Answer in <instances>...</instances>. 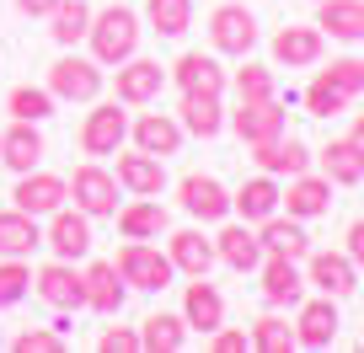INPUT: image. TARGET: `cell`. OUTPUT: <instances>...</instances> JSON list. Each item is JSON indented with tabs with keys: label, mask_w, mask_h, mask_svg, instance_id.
I'll use <instances>...</instances> for the list:
<instances>
[{
	"label": "cell",
	"mask_w": 364,
	"mask_h": 353,
	"mask_svg": "<svg viewBox=\"0 0 364 353\" xmlns=\"http://www.w3.org/2000/svg\"><path fill=\"white\" fill-rule=\"evenodd\" d=\"M86 43H91V59L102 70H118L129 54H139V11H129V6H102V11H91Z\"/></svg>",
	"instance_id": "obj_1"
},
{
	"label": "cell",
	"mask_w": 364,
	"mask_h": 353,
	"mask_svg": "<svg viewBox=\"0 0 364 353\" xmlns=\"http://www.w3.org/2000/svg\"><path fill=\"white\" fill-rule=\"evenodd\" d=\"M209 48L225 59H247L257 48V16L247 11V0H220L209 11Z\"/></svg>",
	"instance_id": "obj_2"
},
{
	"label": "cell",
	"mask_w": 364,
	"mask_h": 353,
	"mask_svg": "<svg viewBox=\"0 0 364 353\" xmlns=\"http://www.w3.org/2000/svg\"><path fill=\"white\" fill-rule=\"evenodd\" d=\"M70 183V198H75V209L86 219H113L118 214V177L107 166H97V161H86V166H75L65 177Z\"/></svg>",
	"instance_id": "obj_3"
},
{
	"label": "cell",
	"mask_w": 364,
	"mask_h": 353,
	"mask_svg": "<svg viewBox=\"0 0 364 353\" xmlns=\"http://www.w3.org/2000/svg\"><path fill=\"white\" fill-rule=\"evenodd\" d=\"M48 92H54V102H97V92H102V65L86 54H59L54 65H48Z\"/></svg>",
	"instance_id": "obj_4"
},
{
	"label": "cell",
	"mask_w": 364,
	"mask_h": 353,
	"mask_svg": "<svg viewBox=\"0 0 364 353\" xmlns=\"http://www.w3.org/2000/svg\"><path fill=\"white\" fill-rule=\"evenodd\" d=\"M118 278H124L129 289H166L171 278H177V268H171V257L161 246H150V241H129L124 251H118Z\"/></svg>",
	"instance_id": "obj_5"
},
{
	"label": "cell",
	"mask_w": 364,
	"mask_h": 353,
	"mask_svg": "<svg viewBox=\"0 0 364 353\" xmlns=\"http://www.w3.org/2000/svg\"><path fill=\"white\" fill-rule=\"evenodd\" d=\"M59 204H70V183L59 177V171L33 166V171H22V177H16L11 209H22V214H33V219H48Z\"/></svg>",
	"instance_id": "obj_6"
},
{
	"label": "cell",
	"mask_w": 364,
	"mask_h": 353,
	"mask_svg": "<svg viewBox=\"0 0 364 353\" xmlns=\"http://www.w3.org/2000/svg\"><path fill=\"white\" fill-rule=\"evenodd\" d=\"M166 80L177 86V92L225 97V86H230V70L220 65V54H204V48H188V54H177V65L166 70Z\"/></svg>",
	"instance_id": "obj_7"
},
{
	"label": "cell",
	"mask_w": 364,
	"mask_h": 353,
	"mask_svg": "<svg viewBox=\"0 0 364 353\" xmlns=\"http://www.w3.org/2000/svg\"><path fill=\"white\" fill-rule=\"evenodd\" d=\"M124 139H129V113H124V102H97L86 113V124H80V150L86 156H118L124 150Z\"/></svg>",
	"instance_id": "obj_8"
},
{
	"label": "cell",
	"mask_w": 364,
	"mask_h": 353,
	"mask_svg": "<svg viewBox=\"0 0 364 353\" xmlns=\"http://www.w3.org/2000/svg\"><path fill=\"white\" fill-rule=\"evenodd\" d=\"M161 86H166V65L161 59H139V54H129L113 75V92L124 107H150L161 97Z\"/></svg>",
	"instance_id": "obj_9"
},
{
	"label": "cell",
	"mask_w": 364,
	"mask_h": 353,
	"mask_svg": "<svg viewBox=\"0 0 364 353\" xmlns=\"http://www.w3.org/2000/svg\"><path fill=\"white\" fill-rule=\"evenodd\" d=\"M306 284L316 295L348 300L359 289V268L348 262V251H306Z\"/></svg>",
	"instance_id": "obj_10"
},
{
	"label": "cell",
	"mask_w": 364,
	"mask_h": 353,
	"mask_svg": "<svg viewBox=\"0 0 364 353\" xmlns=\"http://www.w3.org/2000/svg\"><path fill=\"white\" fill-rule=\"evenodd\" d=\"M43 246L54 251V257H65V262H80V257H86V251H91V219L80 214V209L59 204L54 214H48Z\"/></svg>",
	"instance_id": "obj_11"
},
{
	"label": "cell",
	"mask_w": 364,
	"mask_h": 353,
	"mask_svg": "<svg viewBox=\"0 0 364 353\" xmlns=\"http://www.w3.org/2000/svg\"><path fill=\"white\" fill-rule=\"evenodd\" d=\"M124 295H129V284L118 278L113 262H86V268H80V305L86 310L118 316V310H124Z\"/></svg>",
	"instance_id": "obj_12"
},
{
	"label": "cell",
	"mask_w": 364,
	"mask_h": 353,
	"mask_svg": "<svg viewBox=\"0 0 364 353\" xmlns=\"http://www.w3.org/2000/svg\"><path fill=\"white\" fill-rule=\"evenodd\" d=\"M225 124L236 129L241 145H262V139L289 134V118H284V107H279V97H268V102H241Z\"/></svg>",
	"instance_id": "obj_13"
},
{
	"label": "cell",
	"mask_w": 364,
	"mask_h": 353,
	"mask_svg": "<svg viewBox=\"0 0 364 353\" xmlns=\"http://www.w3.org/2000/svg\"><path fill=\"white\" fill-rule=\"evenodd\" d=\"M177 198H182V209H188L193 219H204V225H215V219L230 214L225 183H220V177H204V171H188V177L177 183Z\"/></svg>",
	"instance_id": "obj_14"
},
{
	"label": "cell",
	"mask_w": 364,
	"mask_h": 353,
	"mask_svg": "<svg viewBox=\"0 0 364 353\" xmlns=\"http://www.w3.org/2000/svg\"><path fill=\"white\" fill-rule=\"evenodd\" d=\"M257 273H262V300H268L273 310L300 305V295H306V273H300L295 257H273V251H262Z\"/></svg>",
	"instance_id": "obj_15"
},
{
	"label": "cell",
	"mask_w": 364,
	"mask_h": 353,
	"mask_svg": "<svg viewBox=\"0 0 364 353\" xmlns=\"http://www.w3.org/2000/svg\"><path fill=\"white\" fill-rule=\"evenodd\" d=\"M33 295L43 300V305H54L59 316H65V310H75V305H80V273H75V262H65V257L43 262V268L33 273Z\"/></svg>",
	"instance_id": "obj_16"
},
{
	"label": "cell",
	"mask_w": 364,
	"mask_h": 353,
	"mask_svg": "<svg viewBox=\"0 0 364 353\" xmlns=\"http://www.w3.org/2000/svg\"><path fill=\"white\" fill-rule=\"evenodd\" d=\"M338 300L332 295H316V300H306L300 305V316H295V348H332L338 342Z\"/></svg>",
	"instance_id": "obj_17"
},
{
	"label": "cell",
	"mask_w": 364,
	"mask_h": 353,
	"mask_svg": "<svg viewBox=\"0 0 364 353\" xmlns=\"http://www.w3.org/2000/svg\"><path fill=\"white\" fill-rule=\"evenodd\" d=\"M118 188H129L134 198H161V188H166V161L161 156H145V150H118Z\"/></svg>",
	"instance_id": "obj_18"
},
{
	"label": "cell",
	"mask_w": 364,
	"mask_h": 353,
	"mask_svg": "<svg viewBox=\"0 0 364 353\" xmlns=\"http://www.w3.org/2000/svg\"><path fill=\"white\" fill-rule=\"evenodd\" d=\"M129 139H134V150L166 161V156L182 150V124H177V113H139L134 124H129Z\"/></svg>",
	"instance_id": "obj_19"
},
{
	"label": "cell",
	"mask_w": 364,
	"mask_h": 353,
	"mask_svg": "<svg viewBox=\"0 0 364 353\" xmlns=\"http://www.w3.org/2000/svg\"><path fill=\"white\" fill-rule=\"evenodd\" d=\"M321 48H327V38H321V27H279L273 33V65H284V70H306L321 59Z\"/></svg>",
	"instance_id": "obj_20"
},
{
	"label": "cell",
	"mask_w": 364,
	"mask_h": 353,
	"mask_svg": "<svg viewBox=\"0 0 364 353\" xmlns=\"http://www.w3.org/2000/svg\"><path fill=\"white\" fill-rule=\"evenodd\" d=\"M247 150H252V161H257V171H268V177H295V171L311 166L306 139H295V134L262 139V145H247Z\"/></svg>",
	"instance_id": "obj_21"
},
{
	"label": "cell",
	"mask_w": 364,
	"mask_h": 353,
	"mask_svg": "<svg viewBox=\"0 0 364 353\" xmlns=\"http://www.w3.org/2000/svg\"><path fill=\"white\" fill-rule=\"evenodd\" d=\"M279 209H289L295 219H316L332 209V183L327 177H311V171H295L289 177V193L279 188Z\"/></svg>",
	"instance_id": "obj_22"
},
{
	"label": "cell",
	"mask_w": 364,
	"mask_h": 353,
	"mask_svg": "<svg viewBox=\"0 0 364 353\" xmlns=\"http://www.w3.org/2000/svg\"><path fill=\"white\" fill-rule=\"evenodd\" d=\"M182 321H188V327H198V332L225 327V295L209 284V273L193 278V284H182Z\"/></svg>",
	"instance_id": "obj_23"
},
{
	"label": "cell",
	"mask_w": 364,
	"mask_h": 353,
	"mask_svg": "<svg viewBox=\"0 0 364 353\" xmlns=\"http://www.w3.org/2000/svg\"><path fill=\"white\" fill-rule=\"evenodd\" d=\"M166 257H171L177 273L204 278L209 268H215V241H209L204 230H171V236H166Z\"/></svg>",
	"instance_id": "obj_24"
},
{
	"label": "cell",
	"mask_w": 364,
	"mask_h": 353,
	"mask_svg": "<svg viewBox=\"0 0 364 353\" xmlns=\"http://www.w3.org/2000/svg\"><path fill=\"white\" fill-rule=\"evenodd\" d=\"M215 262H225V268H236V273H257V262H262V241L257 230L241 219V225H225L215 236Z\"/></svg>",
	"instance_id": "obj_25"
},
{
	"label": "cell",
	"mask_w": 364,
	"mask_h": 353,
	"mask_svg": "<svg viewBox=\"0 0 364 353\" xmlns=\"http://www.w3.org/2000/svg\"><path fill=\"white\" fill-rule=\"evenodd\" d=\"M316 27L321 38H338V43H364V0H321Z\"/></svg>",
	"instance_id": "obj_26"
},
{
	"label": "cell",
	"mask_w": 364,
	"mask_h": 353,
	"mask_svg": "<svg viewBox=\"0 0 364 353\" xmlns=\"http://www.w3.org/2000/svg\"><path fill=\"white\" fill-rule=\"evenodd\" d=\"M43 134H38V124H22V118H11V129L0 134V161L22 177V171H33L38 161H43Z\"/></svg>",
	"instance_id": "obj_27"
},
{
	"label": "cell",
	"mask_w": 364,
	"mask_h": 353,
	"mask_svg": "<svg viewBox=\"0 0 364 353\" xmlns=\"http://www.w3.org/2000/svg\"><path fill=\"white\" fill-rule=\"evenodd\" d=\"M257 241H262V251H273V257H295V262L311 251V236L300 230L295 214H268V219H257Z\"/></svg>",
	"instance_id": "obj_28"
},
{
	"label": "cell",
	"mask_w": 364,
	"mask_h": 353,
	"mask_svg": "<svg viewBox=\"0 0 364 353\" xmlns=\"http://www.w3.org/2000/svg\"><path fill=\"white\" fill-rule=\"evenodd\" d=\"M177 124H182V134L215 139V134H225V107H220V97L182 92V102H177Z\"/></svg>",
	"instance_id": "obj_29"
},
{
	"label": "cell",
	"mask_w": 364,
	"mask_h": 353,
	"mask_svg": "<svg viewBox=\"0 0 364 353\" xmlns=\"http://www.w3.org/2000/svg\"><path fill=\"white\" fill-rule=\"evenodd\" d=\"M230 209H236L247 225H257V219H268V214H279V183H273L268 171H257L252 183H241L236 193H230Z\"/></svg>",
	"instance_id": "obj_30"
},
{
	"label": "cell",
	"mask_w": 364,
	"mask_h": 353,
	"mask_svg": "<svg viewBox=\"0 0 364 353\" xmlns=\"http://www.w3.org/2000/svg\"><path fill=\"white\" fill-rule=\"evenodd\" d=\"M43 246V230L22 209H0V257H33Z\"/></svg>",
	"instance_id": "obj_31"
},
{
	"label": "cell",
	"mask_w": 364,
	"mask_h": 353,
	"mask_svg": "<svg viewBox=\"0 0 364 353\" xmlns=\"http://www.w3.org/2000/svg\"><path fill=\"white\" fill-rule=\"evenodd\" d=\"M321 177H327L332 188H359L364 183V156L348 139H327V145H321Z\"/></svg>",
	"instance_id": "obj_32"
},
{
	"label": "cell",
	"mask_w": 364,
	"mask_h": 353,
	"mask_svg": "<svg viewBox=\"0 0 364 353\" xmlns=\"http://www.w3.org/2000/svg\"><path fill=\"white\" fill-rule=\"evenodd\" d=\"M118 230H124V241H156L161 230H166V209L156 204V198H134V204L118 209Z\"/></svg>",
	"instance_id": "obj_33"
},
{
	"label": "cell",
	"mask_w": 364,
	"mask_h": 353,
	"mask_svg": "<svg viewBox=\"0 0 364 353\" xmlns=\"http://www.w3.org/2000/svg\"><path fill=\"white\" fill-rule=\"evenodd\" d=\"M182 342H188V321L171 316V310H150V316L139 321V348H150V353H177Z\"/></svg>",
	"instance_id": "obj_34"
},
{
	"label": "cell",
	"mask_w": 364,
	"mask_h": 353,
	"mask_svg": "<svg viewBox=\"0 0 364 353\" xmlns=\"http://www.w3.org/2000/svg\"><path fill=\"white\" fill-rule=\"evenodd\" d=\"M48 22H54L48 33H54L59 48H75L80 38H86V27H91V6L86 0H59L54 11H48Z\"/></svg>",
	"instance_id": "obj_35"
},
{
	"label": "cell",
	"mask_w": 364,
	"mask_h": 353,
	"mask_svg": "<svg viewBox=\"0 0 364 353\" xmlns=\"http://www.w3.org/2000/svg\"><path fill=\"white\" fill-rule=\"evenodd\" d=\"M145 22L161 38H182L193 27V0H145Z\"/></svg>",
	"instance_id": "obj_36"
},
{
	"label": "cell",
	"mask_w": 364,
	"mask_h": 353,
	"mask_svg": "<svg viewBox=\"0 0 364 353\" xmlns=\"http://www.w3.org/2000/svg\"><path fill=\"white\" fill-rule=\"evenodd\" d=\"M247 348H257V353H289V348H295V327H289L284 316H257L247 327Z\"/></svg>",
	"instance_id": "obj_37"
},
{
	"label": "cell",
	"mask_w": 364,
	"mask_h": 353,
	"mask_svg": "<svg viewBox=\"0 0 364 353\" xmlns=\"http://www.w3.org/2000/svg\"><path fill=\"white\" fill-rule=\"evenodd\" d=\"M6 107H11V118H22V124H43V118L54 113V92H48V86H16V92L6 97Z\"/></svg>",
	"instance_id": "obj_38"
},
{
	"label": "cell",
	"mask_w": 364,
	"mask_h": 353,
	"mask_svg": "<svg viewBox=\"0 0 364 353\" xmlns=\"http://www.w3.org/2000/svg\"><path fill=\"white\" fill-rule=\"evenodd\" d=\"M230 86H236V97L241 102H268L273 97V70L268 65H241V70H230Z\"/></svg>",
	"instance_id": "obj_39"
},
{
	"label": "cell",
	"mask_w": 364,
	"mask_h": 353,
	"mask_svg": "<svg viewBox=\"0 0 364 353\" xmlns=\"http://www.w3.org/2000/svg\"><path fill=\"white\" fill-rule=\"evenodd\" d=\"M348 102H353V97H343L327 75H316V80L306 86V113H311V118H338Z\"/></svg>",
	"instance_id": "obj_40"
},
{
	"label": "cell",
	"mask_w": 364,
	"mask_h": 353,
	"mask_svg": "<svg viewBox=\"0 0 364 353\" xmlns=\"http://www.w3.org/2000/svg\"><path fill=\"white\" fill-rule=\"evenodd\" d=\"M27 289H33V268H27L22 257H6L0 262V310H11Z\"/></svg>",
	"instance_id": "obj_41"
},
{
	"label": "cell",
	"mask_w": 364,
	"mask_h": 353,
	"mask_svg": "<svg viewBox=\"0 0 364 353\" xmlns=\"http://www.w3.org/2000/svg\"><path fill=\"white\" fill-rule=\"evenodd\" d=\"M321 75H327L343 97H364V59L343 54V59H332V70H321Z\"/></svg>",
	"instance_id": "obj_42"
},
{
	"label": "cell",
	"mask_w": 364,
	"mask_h": 353,
	"mask_svg": "<svg viewBox=\"0 0 364 353\" xmlns=\"http://www.w3.org/2000/svg\"><path fill=\"white\" fill-rule=\"evenodd\" d=\"M16 353H65V332L54 327H33V332H16L11 337Z\"/></svg>",
	"instance_id": "obj_43"
},
{
	"label": "cell",
	"mask_w": 364,
	"mask_h": 353,
	"mask_svg": "<svg viewBox=\"0 0 364 353\" xmlns=\"http://www.w3.org/2000/svg\"><path fill=\"white\" fill-rule=\"evenodd\" d=\"M97 348H102V353H134L139 348V332L134 327H107L102 337H97Z\"/></svg>",
	"instance_id": "obj_44"
},
{
	"label": "cell",
	"mask_w": 364,
	"mask_h": 353,
	"mask_svg": "<svg viewBox=\"0 0 364 353\" xmlns=\"http://www.w3.org/2000/svg\"><path fill=\"white\" fill-rule=\"evenodd\" d=\"M209 353H247V332L215 327V332H209Z\"/></svg>",
	"instance_id": "obj_45"
},
{
	"label": "cell",
	"mask_w": 364,
	"mask_h": 353,
	"mask_svg": "<svg viewBox=\"0 0 364 353\" xmlns=\"http://www.w3.org/2000/svg\"><path fill=\"white\" fill-rule=\"evenodd\" d=\"M343 251H348V262L364 273V219H353V225H348V246H343Z\"/></svg>",
	"instance_id": "obj_46"
},
{
	"label": "cell",
	"mask_w": 364,
	"mask_h": 353,
	"mask_svg": "<svg viewBox=\"0 0 364 353\" xmlns=\"http://www.w3.org/2000/svg\"><path fill=\"white\" fill-rule=\"evenodd\" d=\"M54 6H59V0H16V11H22V16H48Z\"/></svg>",
	"instance_id": "obj_47"
},
{
	"label": "cell",
	"mask_w": 364,
	"mask_h": 353,
	"mask_svg": "<svg viewBox=\"0 0 364 353\" xmlns=\"http://www.w3.org/2000/svg\"><path fill=\"white\" fill-rule=\"evenodd\" d=\"M348 145H353V150H359V156H364V113L353 118V129H348Z\"/></svg>",
	"instance_id": "obj_48"
}]
</instances>
